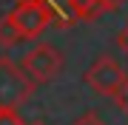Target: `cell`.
<instances>
[{
	"label": "cell",
	"mask_w": 128,
	"mask_h": 125,
	"mask_svg": "<svg viewBox=\"0 0 128 125\" xmlns=\"http://www.w3.org/2000/svg\"><path fill=\"white\" fill-rule=\"evenodd\" d=\"M34 88L37 83L17 63H12L9 57H0V111H17L20 105L28 102Z\"/></svg>",
	"instance_id": "cell-1"
},
{
	"label": "cell",
	"mask_w": 128,
	"mask_h": 125,
	"mask_svg": "<svg viewBox=\"0 0 128 125\" xmlns=\"http://www.w3.org/2000/svg\"><path fill=\"white\" fill-rule=\"evenodd\" d=\"M63 63H66V60H63V51H60L57 46H51V43H40V46H34L32 51L23 54L20 68H23L26 74L40 85V83H51L54 77H60Z\"/></svg>",
	"instance_id": "cell-2"
},
{
	"label": "cell",
	"mask_w": 128,
	"mask_h": 125,
	"mask_svg": "<svg viewBox=\"0 0 128 125\" xmlns=\"http://www.w3.org/2000/svg\"><path fill=\"white\" fill-rule=\"evenodd\" d=\"M9 17L14 20V26H17V31H20L23 40L40 37V34L54 23V14H51V9L43 0H20V3L9 11Z\"/></svg>",
	"instance_id": "cell-3"
},
{
	"label": "cell",
	"mask_w": 128,
	"mask_h": 125,
	"mask_svg": "<svg viewBox=\"0 0 128 125\" xmlns=\"http://www.w3.org/2000/svg\"><path fill=\"white\" fill-rule=\"evenodd\" d=\"M125 77H128V74L120 68V63L114 60V57H108V54L97 57V60L88 65V71H86L88 88L97 91V94H102V97H114L120 88H122Z\"/></svg>",
	"instance_id": "cell-4"
},
{
	"label": "cell",
	"mask_w": 128,
	"mask_h": 125,
	"mask_svg": "<svg viewBox=\"0 0 128 125\" xmlns=\"http://www.w3.org/2000/svg\"><path fill=\"white\" fill-rule=\"evenodd\" d=\"M63 11L68 23H74V20L91 23L105 11V6H102V0H63Z\"/></svg>",
	"instance_id": "cell-5"
},
{
	"label": "cell",
	"mask_w": 128,
	"mask_h": 125,
	"mask_svg": "<svg viewBox=\"0 0 128 125\" xmlns=\"http://www.w3.org/2000/svg\"><path fill=\"white\" fill-rule=\"evenodd\" d=\"M17 43H23V37H20L14 20L9 17V14H6V17H0V46L9 48V46H17Z\"/></svg>",
	"instance_id": "cell-6"
},
{
	"label": "cell",
	"mask_w": 128,
	"mask_h": 125,
	"mask_svg": "<svg viewBox=\"0 0 128 125\" xmlns=\"http://www.w3.org/2000/svg\"><path fill=\"white\" fill-rule=\"evenodd\" d=\"M71 125H105V122H102V117H100V114L86 111V114H80V117H77V120H74Z\"/></svg>",
	"instance_id": "cell-7"
},
{
	"label": "cell",
	"mask_w": 128,
	"mask_h": 125,
	"mask_svg": "<svg viewBox=\"0 0 128 125\" xmlns=\"http://www.w3.org/2000/svg\"><path fill=\"white\" fill-rule=\"evenodd\" d=\"M0 125H28L17 111H0Z\"/></svg>",
	"instance_id": "cell-8"
},
{
	"label": "cell",
	"mask_w": 128,
	"mask_h": 125,
	"mask_svg": "<svg viewBox=\"0 0 128 125\" xmlns=\"http://www.w3.org/2000/svg\"><path fill=\"white\" fill-rule=\"evenodd\" d=\"M114 100H117V105L122 108V111L128 114V77H125V83H122V88L114 94Z\"/></svg>",
	"instance_id": "cell-9"
},
{
	"label": "cell",
	"mask_w": 128,
	"mask_h": 125,
	"mask_svg": "<svg viewBox=\"0 0 128 125\" xmlns=\"http://www.w3.org/2000/svg\"><path fill=\"white\" fill-rule=\"evenodd\" d=\"M117 46H120V51H125V54H128V26L117 34Z\"/></svg>",
	"instance_id": "cell-10"
},
{
	"label": "cell",
	"mask_w": 128,
	"mask_h": 125,
	"mask_svg": "<svg viewBox=\"0 0 128 125\" xmlns=\"http://www.w3.org/2000/svg\"><path fill=\"white\" fill-rule=\"evenodd\" d=\"M102 6H105V11H117L125 6V0H102Z\"/></svg>",
	"instance_id": "cell-11"
},
{
	"label": "cell",
	"mask_w": 128,
	"mask_h": 125,
	"mask_svg": "<svg viewBox=\"0 0 128 125\" xmlns=\"http://www.w3.org/2000/svg\"><path fill=\"white\" fill-rule=\"evenodd\" d=\"M34 125H40V122H34Z\"/></svg>",
	"instance_id": "cell-12"
}]
</instances>
